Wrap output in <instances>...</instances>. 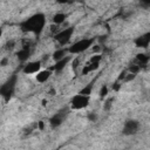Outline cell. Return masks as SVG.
Here are the masks:
<instances>
[{
	"mask_svg": "<svg viewBox=\"0 0 150 150\" xmlns=\"http://www.w3.org/2000/svg\"><path fill=\"white\" fill-rule=\"evenodd\" d=\"M45 26V15L43 14H35L28 20L23 21L21 23V28L25 32H34L39 33L42 30Z\"/></svg>",
	"mask_w": 150,
	"mask_h": 150,
	"instance_id": "obj_1",
	"label": "cell"
},
{
	"mask_svg": "<svg viewBox=\"0 0 150 150\" xmlns=\"http://www.w3.org/2000/svg\"><path fill=\"white\" fill-rule=\"evenodd\" d=\"M93 42H94V39H81L75 43H73L70 47H68L67 50L70 54H79L87 50L89 47H91Z\"/></svg>",
	"mask_w": 150,
	"mask_h": 150,
	"instance_id": "obj_2",
	"label": "cell"
},
{
	"mask_svg": "<svg viewBox=\"0 0 150 150\" xmlns=\"http://www.w3.org/2000/svg\"><path fill=\"white\" fill-rule=\"evenodd\" d=\"M73 33H74V28L73 27L64 28V29H62V30H60L59 33L55 34V40L59 42V45L64 46V45H67L69 42Z\"/></svg>",
	"mask_w": 150,
	"mask_h": 150,
	"instance_id": "obj_3",
	"label": "cell"
},
{
	"mask_svg": "<svg viewBox=\"0 0 150 150\" xmlns=\"http://www.w3.org/2000/svg\"><path fill=\"white\" fill-rule=\"evenodd\" d=\"M88 103H89V96L79 94V95L73 97V100H71V108L76 109V110L83 109V108H86L88 105Z\"/></svg>",
	"mask_w": 150,
	"mask_h": 150,
	"instance_id": "obj_4",
	"label": "cell"
},
{
	"mask_svg": "<svg viewBox=\"0 0 150 150\" xmlns=\"http://www.w3.org/2000/svg\"><path fill=\"white\" fill-rule=\"evenodd\" d=\"M138 128H139V123H138L137 121H135V120H128V121L124 123L123 134L127 135V136L135 135V134H137Z\"/></svg>",
	"mask_w": 150,
	"mask_h": 150,
	"instance_id": "obj_5",
	"label": "cell"
},
{
	"mask_svg": "<svg viewBox=\"0 0 150 150\" xmlns=\"http://www.w3.org/2000/svg\"><path fill=\"white\" fill-rule=\"evenodd\" d=\"M41 69V62L40 61H32V62H28L25 67H23V73L25 74H38Z\"/></svg>",
	"mask_w": 150,
	"mask_h": 150,
	"instance_id": "obj_6",
	"label": "cell"
},
{
	"mask_svg": "<svg viewBox=\"0 0 150 150\" xmlns=\"http://www.w3.org/2000/svg\"><path fill=\"white\" fill-rule=\"evenodd\" d=\"M0 90H1V95H2L4 97L8 98V97L12 95L13 90H14V81H8V82H6L5 84H2Z\"/></svg>",
	"mask_w": 150,
	"mask_h": 150,
	"instance_id": "obj_7",
	"label": "cell"
},
{
	"mask_svg": "<svg viewBox=\"0 0 150 150\" xmlns=\"http://www.w3.org/2000/svg\"><path fill=\"white\" fill-rule=\"evenodd\" d=\"M135 43L137 47H141V48H145L148 47V45L150 43V33H146L139 38H137L135 40Z\"/></svg>",
	"mask_w": 150,
	"mask_h": 150,
	"instance_id": "obj_8",
	"label": "cell"
},
{
	"mask_svg": "<svg viewBox=\"0 0 150 150\" xmlns=\"http://www.w3.org/2000/svg\"><path fill=\"white\" fill-rule=\"evenodd\" d=\"M29 55H30V50H29V46H25L23 48H21L18 53H16V56H18V59L20 60V61H26V60H28V57H29Z\"/></svg>",
	"mask_w": 150,
	"mask_h": 150,
	"instance_id": "obj_9",
	"label": "cell"
},
{
	"mask_svg": "<svg viewBox=\"0 0 150 150\" xmlns=\"http://www.w3.org/2000/svg\"><path fill=\"white\" fill-rule=\"evenodd\" d=\"M50 75H52L50 70H40L36 74V81L40 82V83H43V82H46L50 77Z\"/></svg>",
	"mask_w": 150,
	"mask_h": 150,
	"instance_id": "obj_10",
	"label": "cell"
},
{
	"mask_svg": "<svg viewBox=\"0 0 150 150\" xmlns=\"http://www.w3.org/2000/svg\"><path fill=\"white\" fill-rule=\"evenodd\" d=\"M63 118H64V114H62V112H59V114H56V115H54L52 118H50V125L52 127H59L62 122H63Z\"/></svg>",
	"mask_w": 150,
	"mask_h": 150,
	"instance_id": "obj_11",
	"label": "cell"
},
{
	"mask_svg": "<svg viewBox=\"0 0 150 150\" xmlns=\"http://www.w3.org/2000/svg\"><path fill=\"white\" fill-rule=\"evenodd\" d=\"M68 50L66 49V48H60V49H56L54 53H53V59L56 61V62H59V61H61L62 59H64L66 57V53H67Z\"/></svg>",
	"mask_w": 150,
	"mask_h": 150,
	"instance_id": "obj_12",
	"label": "cell"
},
{
	"mask_svg": "<svg viewBox=\"0 0 150 150\" xmlns=\"http://www.w3.org/2000/svg\"><path fill=\"white\" fill-rule=\"evenodd\" d=\"M66 18H67V16H66L64 13H56V14L53 16V22H54V25L59 26V25H61V23L64 22Z\"/></svg>",
	"mask_w": 150,
	"mask_h": 150,
	"instance_id": "obj_13",
	"label": "cell"
},
{
	"mask_svg": "<svg viewBox=\"0 0 150 150\" xmlns=\"http://www.w3.org/2000/svg\"><path fill=\"white\" fill-rule=\"evenodd\" d=\"M68 61H69V56H66L64 59H62L61 61H59V62H56V63H55V66H54V69H55L56 71H60V70H62V69L66 67V64L68 63Z\"/></svg>",
	"mask_w": 150,
	"mask_h": 150,
	"instance_id": "obj_14",
	"label": "cell"
},
{
	"mask_svg": "<svg viewBox=\"0 0 150 150\" xmlns=\"http://www.w3.org/2000/svg\"><path fill=\"white\" fill-rule=\"evenodd\" d=\"M136 59L138 60V62H139L141 64H146L148 61H149V56H146L145 54H137Z\"/></svg>",
	"mask_w": 150,
	"mask_h": 150,
	"instance_id": "obj_15",
	"label": "cell"
},
{
	"mask_svg": "<svg viewBox=\"0 0 150 150\" xmlns=\"http://www.w3.org/2000/svg\"><path fill=\"white\" fill-rule=\"evenodd\" d=\"M91 88H93V86L91 84H88L87 87H84L81 91H80V94L81 95H86V96H89L90 94H91Z\"/></svg>",
	"mask_w": 150,
	"mask_h": 150,
	"instance_id": "obj_16",
	"label": "cell"
},
{
	"mask_svg": "<svg viewBox=\"0 0 150 150\" xmlns=\"http://www.w3.org/2000/svg\"><path fill=\"white\" fill-rule=\"evenodd\" d=\"M138 70H139V66L132 64V66H130V67H129V71H130V74L136 75V73H138Z\"/></svg>",
	"mask_w": 150,
	"mask_h": 150,
	"instance_id": "obj_17",
	"label": "cell"
},
{
	"mask_svg": "<svg viewBox=\"0 0 150 150\" xmlns=\"http://www.w3.org/2000/svg\"><path fill=\"white\" fill-rule=\"evenodd\" d=\"M108 95V87L107 86H103L102 88H101V90H100V97H105Z\"/></svg>",
	"mask_w": 150,
	"mask_h": 150,
	"instance_id": "obj_18",
	"label": "cell"
},
{
	"mask_svg": "<svg viewBox=\"0 0 150 150\" xmlns=\"http://www.w3.org/2000/svg\"><path fill=\"white\" fill-rule=\"evenodd\" d=\"M87 117H88V120H89L90 122H95V121L97 120V114H96V112H89Z\"/></svg>",
	"mask_w": 150,
	"mask_h": 150,
	"instance_id": "obj_19",
	"label": "cell"
},
{
	"mask_svg": "<svg viewBox=\"0 0 150 150\" xmlns=\"http://www.w3.org/2000/svg\"><path fill=\"white\" fill-rule=\"evenodd\" d=\"M111 102H112V98H109L107 102H105V104H104V109H109L110 108V105H111Z\"/></svg>",
	"mask_w": 150,
	"mask_h": 150,
	"instance_id": "obj_20",
	"label": "cell"
},
{
	"mask_svg": "<svg viewBox=\"0 0 150 150\" xmlns=\"http://www.w3.org/2000/svg\"><path fill=\"white\" fill-rule=\"evenodd\" d=\"M14 43H15V42H14V41H12V40H11V41H8V42H7V45H6L7 49H12V48H13V46H14Z\"/></svg>",
	"mask_w": 150,
	"mask_h": 150,
	"instance_id": "obj_21",
	"label": "cell"
},
{
	"mask_svg": "<svg viewBox=\"0 0 150 150\" xmlns=\"http://www.w3.org/2000/svg\"><path fill=\"white\" fill-rule=\"evenodd\" d=\"M7 61H8V59H7V57H4V59L1 60V66L5 67V66L7 64Z\"/></svg>",
	"mask_w": 150,
	"mask_h": 150,
	"instance_id": "obj_22",
	"label": "cell"
},
{
	"mask_svg": "<svg viewBox=\"0 0 150 150\" xmlns=\"http://www.w3.org/2000/svg\"><path fill=\"white\" fill-rule=\"evenodd\" d=\"M120 87H121V84L116 82V83H115V86L112 87V89H114V90H118V89H120Z\"/></svg>",
	"mask_w": 150,
	"mask_h": 150,
	"instance_id": "obj_23",
	"label": "cell"
},
{
	"mask_svg": "<svg viewBox=\"0 0 150 150\" xmlns=\"http://www.w3.org/2000/svg\"><path fill=\"white\" fill-rule=\"evenodd\" d=\"M39 128H40V129H43V122H42V121L39 122Z\"/></svg>",
	"mask_w": 150,
	"mask_h": 150,
	"instance_id": "obj_24",
	"label": "cell"
}]
</instances>
